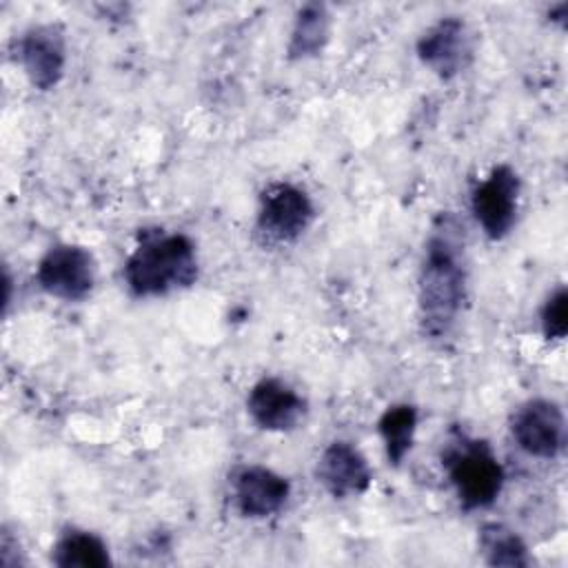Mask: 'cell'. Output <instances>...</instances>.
I'll return each instance as SVG.
<instances>
[{"label": "cell", "mask_w": 568, "mask_h": 568, "mask_svg": "<svg viewBox=\"0 0 568 568\" xmlns=\"http://www.w3.org/2000/svg\"><path fill=\"white\" fill-rule=\"evenodd\" d=\"M468 297V266L464 224L444 211L430 224L417 277V308L422 335L444 342L464 311Z\"/></svg>", "instance_id": "1"}, {"label": "cell", "mask_w": 568, "mask_h": 568, "mask_svg": "<svg viewBox=\"0 0 568 568\" xmlns=\"http://www.w3.org/2000/svg\"><path fill=\"white\" fill-rule=\"evenodd\" d=\"M197 273L195 242L180 231L144 229L124 262V282L135 297H162L189 288Z\"/></svg>", "instance_id": "2"}, {"label": "cell", "mask_w": 568, "mask_h": 568, "mask_svg": "<svg viewBox=\"0 0 568 568\" xmlns=\"http://www.w3.org/2000/svg\"><path fill=\"white\" fill-rule=\"evenodd\" d=\"M442 466L464 510L490 508L504 490V466L486 439L453 430L442 448Z\"/></svg>", "instance_id": "3"}, {"label": "cell", "mask_w": 568, "mask_h": 568, "mask_svg": "<svg viewBox=\"0 0 568 568\" xmlns=\"http://www.w3.org/2000/svg\"><path fill=\"white\" fill-rule=\"evenodd\" d=\"M315 217L313 200L291 182H273L260 193L255 231L266 244L300 240Z\"/></svg>", "instance_id": "4"}, {"label": "cell", "mask_w": 568, "mask_h": 568, "mask_svg": "<svg viewBox=\"0 0 568 568\" xmlns=\"http://www.w3.org/2000/svg\"><path fill=\"white\" fill-rule=\"evenodd\" d=\"M95 257L82 244H55L36 266L38 286L62 302H82L95 286Z\"/></svg>", "instance_id": "5"}, {"label": "cell", "mask_w": 568, "mask_h": 568, "mask_svg": "<svg viewBox=\"0 0 568 568\" xmlns=\"http://www.w3.org/2000/svg\"><path fill=\"white\" fill-rule=\"evenodd\" d=\"M521 180L510 164H497L473 189L470 211L484 235L493 242L504 240L515 222L519 209Z\"/></svg>", "instance_id": "6"}, {"label": "cell", "mask_w": 568, "mask_h": 568, "mask_svg": "<svg viewBox=\"0 0 568 568\" xmlns=\"http://www.w3.org/2000/svg\"><path fill=\"white\" fill-rule=\"evenodd\" d=\"M16 60L33 89L51 91L62 80L67 67L64 29L58 22L29 27L16 42Z\"/></svg>", "instance_id": "7"}, {"label": "cell", "mask_w": 568, "mask_h": 568, "mask_svg": "<svg viewBox=\"0 0 568 568\" xmlns=\"http://www.w3.org/2000/svg\"><path fill=\"white\" fill-rule=\"evenodd\" d=\"M510 435L526 455L555 459L566 444V417L561 406L546 397L524 402L510 417Z\"/></svg>", "instance_id": "8"}, {"label": "cell", "mask_w": 568, "mask_h": 568, "mask_svg": "<svg viewBox=\"0 0 568 568\" xmlns=\"http://www.w3.org/2000/svg\"><path fill=\"white\" fill-rule=\"evenodd\" d=\"M417 58L439 80H453L473 62V33L457 16L439 18L417 40Z\"/></svg>", "instance_id": "9"}, {"label": "cell", "mask_w": 568, "mask_h": 568, "mask_svg": "<svg viewBox=\"0 0 568 568\" xmlns=\"http://www.w3.org/2000/svg\"><path fill=\"white\" fill-rule=\"evenodd\" d=\"M246 410L253 424L268 433H288L306 417V399L280 377H262L246 397Z\"/></svg>", "instance_id": "10"}, {"label": "cell", "mask_w": 568, "mask_h": 568, "mask_svg": "<svg viewBox=\"0 0 568 568\" xmlns=\"http://www.w3.org/2000/svg\"><path fill=\"white\" fill-rule=\"evenodd\" d=\"M315 479L333 499H351L371 488L373 470L357 446L335 439L322 450L315 464Z\"/></svg>", "instance_id": "11"}, {"label": "cell", "mask_w": 568, "mask_h": 568, "mask_svg": "<svg viewBox=\"0 0 568 568\" xmlns=\"http://www.w3.org/2000/svg\"><path fill=\"white\" fill-rule=\"evenodd\" d=\"M233 501L242 517L246 519H266L277 515L288 497L291 484L284 475L275 473L273 468L248 464L235 470L233 481Z\"/></svg>", "instance_id": "12"}, {"label": "cell", "mask_w": 568, "mask_h": 568, "mask_svg": "<svg viewBox=\"0 0 568 568\" xmlns=\"http://www.w3.org/2000/svg\"><path fill=\"white\" fill-rule=\"evenodd\" d=\"M331 38V13L324 2H306L297 9L286 44L288 60H308L324 51Z\"/></svg>", "instance_id": "13"}, {"label": "cell", "mask_w": 568, "mask_h": 568, "mask_svg": "<svg viewBox=\"0 0 568 568\" xmlns=\"http://www.w3.org/2000/svg\"><path fill=\"white\" fill-rule=\"evenodd\" d=\"M51 564L60 568H104L111 566V555L100 535L82 528H67L51 548Z\"/></svg>", "instance_id": "14"}, {"label": "cell", "mask_w": 568, "mask_h": 568, "mask_svg": "<svg viewBox=\"0 0 568 568\" xmlns=\"http://www.w3.org/2000/svg\"><path fill=\"white\" fill-rule=\"evenodd\" d=\"M477 546L488 566L526 568L532 564L526 541L501 521H486L477 530Z\"/></svg>", "instance_id": "15"}, {"label": "cell", "mask_w": 568, "mask_h": 568, "mask_svg": "<svg viewBox=\"0 0 568 568\" xmlns=\"http://www.w3.org/2000/svg\"><path fill=\"white\" fill-rule=\"evenodd\" d=\"M417 408L413 404L399 402L388 406L379 419H377V433L382 437L386 459L393 466H402L406 455L410 453L415 444V433H417Z\"/></svg>", "instance_id": "16"}, {"label": "cell", "mask_w": 568, "mask_h": 568, "mask_svg": "<svg viewBox=\"0 0 568 568\" xmlns=\"http://www.w3.org/2000/svg\"><path fill=\"white\" fill-rule=\"evenodd\" d=\"M541 333L546 339L561 342L568 333V291L564 284H559L544 302L539 313Z\"/></svg>", "instance_id": "17"}, {"label": "cell", "mask_w": 568, "mask_h": 568, "mask_svg": "<svg viewBox=\"0 0 568 568\" xmlns=\"http://www.w3.org/2000/svg\"><path fill=\"white\" fill-rule=\"evenodd\" d=\"M566 18H568V2H559L555 7H550V20L566 27Z\"/></svg>", "instance_id": "18"}]
</instances>
